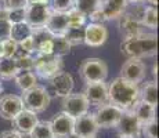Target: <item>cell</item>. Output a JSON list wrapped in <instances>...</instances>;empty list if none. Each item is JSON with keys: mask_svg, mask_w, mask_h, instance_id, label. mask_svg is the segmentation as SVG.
<instances>
[{"mask_svg": "<svg viewBox=\"0 0 159 138\" xmlns=\"http://www.w3.org/2000/svg\"><path fill=\"white\" fill-rule=\"evenodd\" d=\"M140 98V88L136 83L123 78H116L108 86V104L122 110H130Z\"/></svg>", "mask_w": 159, "mask_h": 138, "instance_id": "1", "label": "cell"}, {"mask_svg": "<svg viewBox=\"0 0 159 138\" xmlns=\"http://www.w3.org/2000/svg\"><path fill=\"white\" fill-rule=\"evenodd\" d=\"M120 51L127 58H143L154 57L158 53V38L155 33H140L133 38H127L120 43Z\"/></svg>", "mask_w": 159, "mask_h": 138, "instance_id": "2", "label": "cell"}, {"mask_svg": "<svg viewBox=\"0 0 159 138\" xmlns=\"http://www.w3.org/2000/svg\"><path fill=\"white\" fill-rule=\"evenodd\" d=\"M22 104L26 110H30L33 113H40L50 105V94L44 87L35 86L30 90L24 91Z\"/></svg>", "mask_w": 159, "mask_h": 138, "instance_id": "3", "label": "cell"}, {"mask_svg": "<svg viewBox=\"0 0 159 138\" xmlns=\"http://www.w3.org/2000/svg\"><path fill=\"white\" fill-rule=\"evenodd\" d=\"M80 76L86 83L105 82L108 78V66L100 58H87L80 65Z\"/></svg>", "mask_w": 159, "mask_h": 138, "instance_id": "4", "label": "cell"}, {"mask_svg": "<svg viewBox=\"0 0 159 138\" xmlns=\"http://www.w3.org/2000/svg\"><path fill=\"white\" fill-rule=\"evenodd\" d=\"M33 69L36 75L40 76L42 79H51L60 70H62V60L53 54H38L33 58Z\"/></svg>", "mask_w": 159, "mask_h": 138, "instance_id": "5", "label": "cell"}, {"mask_svg": "<svg viewBox=\"0 0 159 138\" xmlns=\"http://www.w3.org/2000/svg\"><path fill=\"white\" fill-rule=\"evenodd\" d=\"M144 11V7L139 10V13H133V11L126 10L119 20V30H120L122 36L125 39L133 38L140 33H143V25H141V14Z\"/></svg>", "mask_w": 159, "mask_h": 138, "instance_id": "6", "label": "cell"}, {"mask_svg": "<svg viewBox=\"0 0 159 138\" xmlns=\"http://www.w3.org/2000/svg\"><path fill=\"white\" fill-rule=\"evenodd\" d=\"M123 110L119 109L118 106L111 105V104H104V105L97 106V110L94 113V120H96L98 128H109V127H115L118 124L119 119H120Z\"/></svg>", "mask_w": 159, "mask_h": 138, "instance_id": "7", "label": "cell"}, {"mask_svg": "<svg viewBox=\"0 0 159 138\" xmlns=\"http://www.w3.org/2000/svg\"><path fill=\"white\" fill-rule=\"evenodd\" d=\"M51 11L50 6L44 3H29L25 13V22L32 28L46 26Z\"/></svg>", "mask_w": 159, "mask_h": 138, "instance_id": "8", "label": "cell"}, {"mask_svg": "<svg viewBox=\"0 0 159 138\" xmlns=\"http://www.w3.org/2000/svg\"><path fill=\"white\" fill-rule=\"evenodd\" d=\"M89 106L90 105H89L83 93H71L69 96L64 97L62 101V112L69 115L73 119L87 113Z\"/></svg>", "mask_w": 159, "mask_h": 138, "instance_id": "9", "label": "cell"}, {"mask_svg": "<svg viewBox=\"0 0 159 138\" xmlns=\"http://www.w3.org/2000/svg\"><path fill=\"white\" fill-rule=\"evenodd\" d=\"M115 127L118 128V133L122 138H139L141 136L143 126L140 124V122L137 120L131 110H123Z\"/></svg>", "mask_w": 159, "mask_h": 138, "instance_id": "10", "label": "cell"}, {"mask_svg": "<svg viewBox=\"0 0 159 138\" xmlns=\"http://www.w3.org/2000/svg\"><path fill=\"white\" fill-rule=\"evenodd\" d=\"M145 73L147 65L143 62V60H137V58H129L120 68V78L136 84L144 80Z\"/></svg>", "mask_w": 159, "mask_h": 138, "instance_id": "11", "label": "cell"}, {"mask_svg": "<svg viewBox=\"0 0 159 138\" xmlns=\"http://www.w3.org/2000/svg\"><path fill=\"white\" fill-rule=\"evenodd\" d=\"M83 96L86 97L89 105H104L108 102V86L105 82L86 83Z\"/></svg>", "mask_w": 159, "mask_h": 138, "instance_id": "12", "label": "cell"}, {"mask_svg": "<svg viewBox=\"0 0 159 138\" xmlns=\"http://www.w3.org/2000/svg\"><path fill=\"white\" fill-rule=\"evenodd\" d=\"M108 39V29L104 24L90 22L84 25V44L89 47H100Z\"/></svg>", "mask_w": 159, "mask_h": 138, "instance_id": "13", "label": "cell"}, {"mask_svg": "<svg viewBox=\"0 0 159 138\" xmlns=\"http://www.w3.org/2000/svg\"><path fill=\"white\" fill-rule=\"evenodd\" d=\"M97 131H98V126H97L96 120H94V116L91 113L87 112L83 116H79V118L75 119L72 136L78 138L96 137Z\"/></svg>", "mask_w": 159, "mask_h": 138, "instance_id": "14", "label": "cell"}, {"mask_svg": "<svg viewBox=\"0 0 159 138\" xmlns=\"http://www.w3.org/2000/svg\"><path fill=\"white\" fill-rule=\"evenodd\" d=\"M73 123L75 119L71 118L69 115L61 112L53 118V120L50 122V127L53 131L54 138H68L72 136L73 133Z\"/></svg>", "mask_w": 159, "mask_h": 138, "instance_id": "15", "label": "cell"}, {"mask_svg": "<svg viewBox=\"0 0 159 138\" xmlns=\"http://www.w3.org/2000/svg\"><path fill=\"white\" fill-rule=\"evenodd\" d=\"M127 0H101L98 6V13L101 14L104 21L118 20L127 10Z\"/></svg>", "mask_w": 159, "mask_h": 138, "instance_id": "16", "label": "cell"}, {"mask_svg": "<svg viewBox=\"0 0 159 138\" xmlns=\"http://www.w3.org/2000/svg\"><path fill=\"white\" fill-rule=\"evenodd\" d=\"M24 109L22 98L8 94L0 100V116L6 120H13L15 116Z\"/></svg>", "mask_w": 159, "mask_h": 138, "instance_id": "17", "label": "cell"}, {"mask_svg": "<svg viewBox=\"0 0 159 138\" xmlns=\"http://www.w3.org/2000/svg\"><path fill=\"white\" fill-rule=\"evenodd\" d=\"M50 84L53 87L54 93L57 94L58 97H66L73 91V86H75V82H73V78L71 73L64 72V70H60L57 75H54L53 78L50 79Z\"/></svg>", "mask_w": 159, "mask_h": 138, "instance_id": "18", "label": "cell"}, {"mask_svg": "<svg viewBox=\"0 0 159 138\" xmlns=\"http://www.w3.org/2000/svg\"><path fill=\"white\" fill-rule=\"evenodd\" d=\"M11 122H13L14 130L22 136V134H29L33 130V127L38 124L39 120H38L36 113L26 110V109H22Z\"/></svg>", "mask_w": 159, "mask_h": 138, "instance_id": "19", "label": "cell"}, {"mask_svg": "<svg viewBox=\"0 0 159 138\" xmlns=\"http://www.w3.org/2000/svg\"><path fill=\"white\" fill-rule=\"evenodd\" d=\"M46 28L54 36H62L65 30L68 29V14L60 13V11H51Z\"/></svg>", "mask_w": 159, "mask_h": 138, "instance_id": "20", "label": "cell"}, {"mask_svg": "<svg viewBox=\"0 0 159 138\" xmlns=\"http://www.w3.org/2000/svg\"><path fill=\"white\" fill-rule=\"evenodd\" d=\"M130 110L134 113V116L137 118V120L140 122L141 126L149 123V122H152V120H157V119H155V106L149 105V104H147L141 100L137 101Z\"/></svg>", "mask_w": 159, "mask_h": 138, "instance_id": "21", "label": "cell"}, {"mask_svg": "<svg viewBox=\"0 0 159 138\" xmlns=\"http://www.w3.org/2000/svg\"><path fill=\"white\" fill-rule=\"evenodd\" d=\"M32 29L33 28L26 24L25 21L24 22H18V24H11V29H10V39L14 40L15 43H21L25 39L30 38L32 35Z\"/></svg>", "mask_w": 159, "mask_h": 138, "instance_id": "22", "label": "cell"}, {"mask_svg": "<svg viewBox=\"0 0 159 138\" xmlns=\"http://www.w3.org/2000/svg\"><path fill=\"white\" fill-rule=\"evenodd\" d=\"M15 83H17V87L22 91H28L30 88H33L38 83L36 75L32 70H20L15 76Z\"/></svg>", "mask_w": 159, "mask_h": 138, "instance_id": "23", "label": "cell"}, {"mask_svg": "<svg viewBox=\"0 0 159 138\" xmlns=\"http://www.w3.org/2000/svg\"><path fill=\"white\" fill-rule=\"evenodd\" d=\"M140 98L141 101L149 104L152 106L158 105V84L157 82H147L143 88L140 90Z\"/></svg>", "mask_w": 159, "mask_h": 138, "instance_id": "24", "label": "cell"}, {"mask_svg": "<svg viewBox=\"0 0 159 138\" xmlns=\"http://www.w3.org/2000/svg\"><path fill=\"white\" fill-rule=\"evenodd\" d=\"M18 66L13 58H0V79L3 80H11L17 76Z\"/></svg>", "mask_w": 159, "mask_h": 138, "instance_id": "25", "label": "cell"}, {"mask_svg": "<svg viewBox=\"0 0 159 138\" xmlns=\"http://www.w3.org/2000/svg\"><path fill=\"white\" fill-rule=\"evenodd\" d=\"M64 38L71 46H79L84 43V26H71L65 30Z\"/></svg>", "mask_w": 159, "mask_h": 138, "instance_id": "26", "label": "cell"}, {"mask_svg": "<svg viewBox=\"0 0 159 138\" xmlns=\"http://www.w3.org/2000/svg\"><path fill=\"white\" fill-rule=\"evenodd\" d=\"M141 25L155 29L158 26V10L154 6H147L141 14Z\"/></svg>", "mask_w": 159, "mask_h": 138, "instance_id": "27", "label": "cell"}, {"mask_svg": "<svg viewBox=\"0 0 159 138\" xmlns=\"http://www.w3.org/2000/svg\"><path fill=\"white\" fill-rule=\"evenodd\" d=\"M51 42H53V55L62 58L64 55L69 54L72 46L66 42L64 36H53Z\"/></svg>", "mask_w": 159, "mask_h": 138, "instance_id": "28", "label": "cell"}, {"mask_svg": "<svg viewBox=\"0 0 159 138\" xmlns=\"http://www.w3.org/2000/svg\"><path fill=\"white\" fill-rule=\"evenodd\" d=\"M30 138H54L53 131L50 127V122H38V124L33 127L29 133Z\"/></svg>", "mask_w": 159, "mask_h": 138, "instance_id": "29", "label": "cell"}, {"mask_svg": "<svg viewBox=\"0 0 159 138\" xmlns=\"http://www.w3.org/2000/svg\"><path fill=\"white\" fill-rule=\"evenodd\" d=\"M53 36L54 35L46 26H40V28H33L30 38H32L33 44H35V48H36L39 44H42V43H44L47 40H51Z\"/></svg>", "mask_w": 159, "mask_h": 138, "instance_id": "30", "label": "cell"}, {"mask_svg": "<svg viewBox=\"0 0 159 138\" xmlns=\"http://www.w3.org/2000/svg\"><path fill=\"white\" fill-rule=\"evenodd\" d=\"M101 0H73L75 3V8L83 13L86 17H89L93 11H96L100 6Z\"/></svg>", "mask_w": 159, "mask_h": 138, "instance_id": "31", "label": "cell"}, {"mask_svg": "<svg viewBox=\"0 0 159 138\" xmlns=\"http://www.w3.org/2000/svg\"><path fill=\"white\" fill-rule=\"evenodd\" d=\"M17 53V43L11 39L0 40V58H13Z\"/></svg>", "mask_w": 159, "mask_h": 138, "instance_id": "32", "label": "cell"}, {"mask_svg": "<svg viewBox=\"0 0 159 138\" xmlns=\"http://www.w3.org/2000/svg\"><path fill=\"white\" fill-rule=\"evenodd\" d=\"M68 28L71 26H84L86 25V15L83 13H80L76 8H72L68 13Z\"/></svg>", "mask_w": 159, "mask_h": 138, "instance_id": "33", "label": "cell"}, {"mask_svg": "<svg viewBox=\"0 0 159 138\" xmlns=\"http://www.w3.org/2000/svg\"><path fill=\"white\" fill-rule=\"evenodd\" d=\"M14 60L18 66V70H32L33 69V57L32 55L17 53L14 55Z\"/></svg>", "mask_w": 159, "mask_h": 138, "instance_id": "34", "label": "cell"}, {"mask_svg": "<svg viewBox=\"0 0 159 138\" xmlns=\"http://www.w3.org/2000/svg\"><path fill=\"white\" fill-rule=\"evenodd\" d=\"M10 29L11 24L6 18V8L0 7V40L10 39Z\"/></svg>", "mask_w": 159, "mask_h": 138, "instance_id": "35", "label": "cell"}, {"mask_svg": "<svg viewBox=\"0 0 159 138\" xmlns=\"http://www.w3.org/2000/svg\"><path fill=\"white\" fill-rule=\"evenodd\" d=\"M26 8H17V10H6V18L10 21V24H18L25 21Z\"/></svg>", "mask_w": 159, "mask_h": 138, "instance_id": "36", "label": "cell"}, {"mask_svg": "<svg viewBox=\"0 0 159 138\" xmlns=\"http://www.w3.org/2000/svg\"><path fill=\"white\" fill-rule=\"evenodd\" d=\"M51 4V10L60 11V13H68L69 10L75 8V3L73 0H53Z\"/></svg>", "mask_w": 159, "mask_h": 138, "instance_id": "37", "label": "cell"}, {"mask_svg": "<svg viewBox=\"0 0 159 138\" xmlns=\"http://www.w3.org/2000/svg\"><path fill=\"white\" fill-rule=\"evenodd\" d=\"M29 0H3V8L6 10H17V8H26Z\"/></svg>", "mask_w": 159, "mask_h": 138, "instance_id": "38", "label": "cell"}, {"mask_svg": "<svg viewBox=\"0 0 159 138\" xmlns=\"http://www.w3.org/2000/svg\"><path fill=\"white\" fill-rule=\"evenodd\" d=\"M157 130H158L157 120L149 122V123H147V124H144L141 127V133L145 136V138H158Z\"/></svg>", "mask_w": 159, "mask_h": 138, "instance_id": "39", "label": "cell"}, {"mask_svg": "<svg viewBox=\"0 0 159 138\" xmlns=\"http://www.w3.org/2000/svg\"><path fill=\"white\" fill-rule=\"evenodd\" d=\"M0 138H22L20 133H17L15 130H10V131H4V133L0 134Z\"/></svg>", "mask_w": 159, "mask_h": 138, "instance_id": "40", "label": "cell"}, {"mask_svg": "<svg viewBox=\"0 0 159 138\" xmlns=\"http://www.w3.org/2000/svg\"><path fill=\"white\" fill-rule=\"evenodd\" d=\"M148 0H127V3H134V4H144Z\"/></svg>", "mask_w": 159, "mask_h": 138, "instance_id": "41", "label": "cell"}, {"mask_svg": "<svg viewBox=\"0 0 159 138\" xmlns=\"http://www.w3.org/2000/svg\"><path fill=\"white\" fill-rule=\"evenodd\" d=\"M50 0H29V3H44V4H48Z\"/></svg>", "mask_w": 159, "mask_h": 138, "instance_id": "42", "label": "cell"}, {"mask_svg": "<svg viewBox=\"0 0 159 138\" xmlns=\"http://www.w3.org/2000/svg\"><path fill=\"white\" fill-rule=\"evenodd\" d=\"M147 3H149V6H154V7H157L158 4V0H148Z\"/></svg>", "mask_w": 159, "mask_h": 138, "instance_id": "43", "label": "cell"}, {"mask_svg": "<svg viewBox=\"0 0 159 138\" xmlns=\"http://www.w3.org/2000/svg\"><path fill=\"white\" fill-rule=\"evenodd\" d=\"M2 93H3V84L0 83V96H2Z\"/></svg>", "mask_w": 159, "mask_h": 138, "instance_id": "44", "label": "cell"}, {"mask_svg": "<svg viewBox=\"0 0 159 138\" xmlns=\"http://www.w3.org/2000/svg\"><path fill=\"white\" fill-rule=\"evenodd\" d=\"M68 138H78V137H75V136H71V137H68Z\"/></svg>", "mask_w": 159, "mask_h": 138, "instance_id": "45", "label": "cell"}, {"mask_svg": "<svg viewBox=\"0 0 159 138\" xmlns=\"http://www.w3.org/2000/svg\"><path fill=\"white\" fill-rule=\"evenodd\" d=\"M86 138H96V137H86Z\"/></svg>", "mask_w": 159, "mask_h": 138, "instance_id": "46", "label": "cell"}]
</instances>
